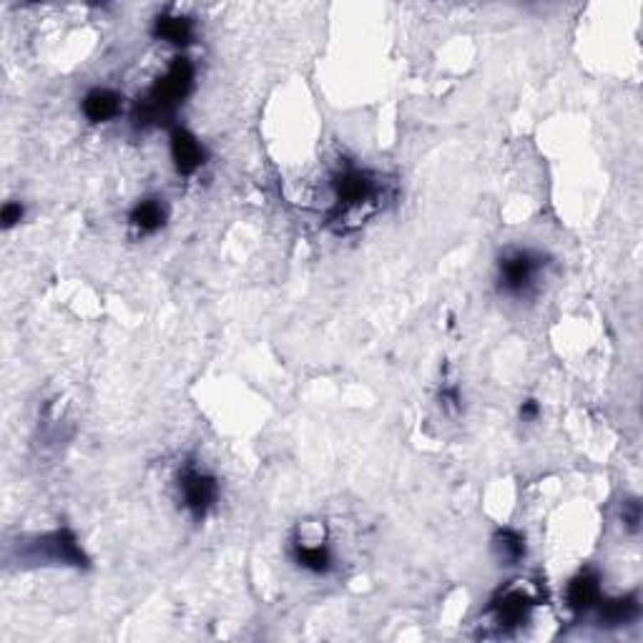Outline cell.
<instances>
[{
	"mask_svg": "<svg viewBox=\"0 0 643 643\" xmlns=\"http://www.w3.org/2000/svg\"><path fill=\"white\" fill-rule=\"evenodd\" d=\"M194 80V69L186 58H176L163 73V79L149 90V96L141 106V121H161L169 116L174 106L179 103L191 89Z\"/></svg>",
	"mask_w": 643,
	"mask_h": 643,
	"instance_id": "cell-1",
	"label": "cell"
},
{
	"mask_svg": "<svg viewBox=\"0 0 643 643\" xmlns=\"http://www.w3.org/2000/svg\"><path fill=\"white\" fill-rule=\"evenodd\" d=\"M543 269V257L528 249H518L505 254L501 259V290L505 294L521 297L535 287V279Z\"/></svg>",
	"mask_w": 643,
	"mask_h": 643,
	"instance_id": "cell-2",
	"label": "cell"
},
{
	"mask_svg": "<svg viewBox=\"0 0 643 643\" xmlns=\"http://www.w3.org/2000/svg\"><path fill=\"white\" fill-rule=\"evenodd\" d=\"M179 490L186 511L201 521L219 498V482L209 472L199 470L194 465H186L179 475Z\"/></svg>",
	"mask_w": 643,
	"mask_h": 643,
	"instance_id": "cell-3",
	"label": "cell"
},
{
	"mask_svg": "<svg viewBox=\"0 0 643 643\" xmlns=\"http://www.w3.org/2000/svg\"><path fill=\"white\" fill-rule=\"evenodd\" d=\"M334 196H337V206L342 214H350L362 206H367L377 199V179L372 176L370 171L362 169H344L334 176Z\"/></svg>",
	"mask_w": 643,
	"mask_h": 643,
	"instance_id": "cell-4",
	"label": "cell"
},
{
	"mask_svg": "<svg viewBox=\"0 0 643 643\" xmlns=\"http://www.w3.org/2000/svg\"><path fill=\"white\" fill-rule=\"evenodd\" d=\"M171 156L176 163V171L184 176H191L204 166L206 161V151L199 143V139L186 129L171 131Z\"/></svg>",
	"mask_w": 643,
	"mask_h": 643,
	"instance_id": "cell-5",
	"label": "cell"
},
{
	"mask_svg": "<svg viewBox=\"0 0 643 643\" xmlns=\"http://www.w3.org/2000/svg\"><path fill=\"white\" fill-rule=\"evenodd\" d=\"M291 558H294L297 565H301L304 571L314 573V575H324V573H330L332 565H334V555H332L330 545L322 541H297L291 545Z\"/></svg>",
	"mask_w": 643,
	"mask_h": 643,
	"instance_id": "cell-6",
	"label": "cell"
},
{
	"mask_svg": "<svg viewBox=\"0 0 643 643\" xmlns=\"http://www.w3.org/2000/svg\"><path fill=\"white\" fill-rule=\"evenodd\" d=\"M531 608H532V601L522 591L502 593V598H498V601L492 603V611H495L498 623H501V626H508V628L521 626L522 621H528Z\"/></svg>",
	"mask_w": 643,
	"mask_h": 643,
	"instance_id": "cell-7",
	"label": "cell"
},
{
	"mask_svg": "<svg viewBox=\"0 0 643 643\" xmlns=\"http://www.w3.org/2000/svg\"><path fill=\"white\" fill-rule=\"evenodd\" d=\"M565 598H568V606H571L573 611H578V613L591 611L593 606H598V601H601V585H598V578H596L593 573H581V575H575V578L571 581V585H568Z\"/></svg>",
	"mask_w": 643,
	"mask_h": 643,
	"instance_id": "cell-8",
	"label": "cell"
},
{
	"mask_svg": "<svg viewBox=\"0 0 643 643\" xmlns=\"http://www.w3.org/2000/svg\"><path fill=\"white\" fill-rule=\"evenodd\" d=\"M129 221L139 234H153L166 224V206L159 199H141L131 209Z\"/></svg>",
	"mask_w": 643,
	"mask_h": 643,
	"instance_id": "cell-9",
	"label": "cell"
},
{
	"mask_svg": "<svg viewBox=\"0 0 643 643\" xmlns=\"http://www.w3.org/2000/svg\"><path fill=\"white\" fill-rule=\"evenodd\" d=\"M598 618L601 626H626L638 618V598L636 596H618L608 601H598Z\"/></svg>",
	"mask_w": 643,
	"mask_h": 643,
	"instance_id": "cell-10",
	"label": "cell"
},
{
	"mask_svg": "<svg viewBox=\"0 0 643 643\" xmlns=\"http://www.w3.org/2000/svg\"><path fill=\"white\" fill-rule=\"evenodd\" d=\"M121 111V99L119 93H113L109 89H96L90 90L89 96L83 99V113L86 119L93 123H103V121L113 119Z\"/></svg>",
	"mask_w": 643,
	"mask_h": 643,
	"instance_id": "cell-11",
	"label": "cell"
},
{
	"mask_svg": "<svg viewBox=\"0 0 643 643\" xmlns=\"http://www.w3.org/2000/svg\"><path fill=\"white\" fill-rule=\"evenodd\" d=\"M156 36L174 46H186L194 36L191 20L184 16H161L156 18Z\"/></svg>",
	"mask_w": 643,
	"mask_h": 643,
	"instance_id": "cell-12",
	"label": "cell"
},
{
	"mask_svg": "<svg viewBox=\"0 0 643 643\" xmlns=\"http://www.w3.org/2000/svg\"><path fill=\"white\" fill-rule=\"evenodd\" d=\"M495 548L501 551L502 561L512 565V563L522 561V555H525V538L515 531H501L495 538Z\"/></svg>",
	"mask_w": 643,
	"mask_h": 643,
	"instance_id": "cell-13",
	"label": "cell"
},
{
	"mask_svg": "<svg viewBox=\"0 0 643 643\" xmlns=\"http://www.w3.org/2000/svg\"><path fill=\"white\" fill-rule=\"evenodd\" d=\"M623 525H626L631 532L638 531V525H641V502L638 501L623 502Z\"/></svg>",
	"mask_w": 643,
	"mask_h": 643,
	"instance_id": "cell-14",
	"label": "cell"
},
{
	"mask_svg": "<svg viewBox=\"0 0 643 643\" xmlns=\"http://www.w3.org/2000/svg\"><path fill=\"white\" fill-rule=\"evenodd\" d=\"M0 219H3V227L5 229H10V227H16L20 219H23V206H20L18 201H8L5 206H3V214H0Z\"/></svg>",
	"mask_w": 643,
	"mask_h": 643,
	"instance_id": "cell-15",
	"label": "cell"
},
{
	"mask_svg": "<svg viewBox=\"0 0 643 643\" xmlns=\"http://www.w3.org/2000/svg\"><path fill=\"white\" fill-rule=\"evenodd\" d=\"M440 400L445 410H458L460 407V390L458 387H442Z\"/></svg>",
	"mask_w": 643,
	"mask_h": 643,
	"instance_id": "cell-16",
	"label": "cell"
},
{
	"mask_svg": "<svg viewBox=\"0 0 643 643\" xmlns=\"http://www.w3.org/2000/svg\"><path fill=\"white\" fill-rule=\"evenodd\" d=\"M521 417H522V420H532V417H538V405H535V402H532V400L522 402Z\"/></svg>",
	"mask_w": 643,
	"mask_h": 643,
	"instance_id": "cell-17",
	"label": "cell"
}]
</instances>
